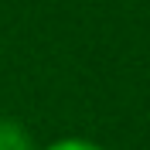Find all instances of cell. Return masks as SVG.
Listing matches in <instances>:
<instances>
[{
	"label": "cell",
	"mask_w": 150,
	"mask_h": 150,
	"mask_svg": "<svg viewBox=\"0 0 150 150\" xmlns=\"http://www.w3.org/2000/svg\"><path fill=\"white\" fill-rule=\"evenodd\" d=\"M0 150H31V140L21 123L0 120Z\"/></svg>",
	"instance_id": "6da1fadb"
},
{
	"label": "cell",
	"mask_w": 150,
	"mask_h": 150,
	"mask_svg": "<svg viewBox=\"0 0 150 150\" xmlns=\"http://www.w3.org/2000/svg\"><path fill=\"white\" fill-rule=\"evenodd\" d=\"M51 150H99V147H92V143H85V140H62Z\"/></svg>",
	"instance_id": "7a4b0ae2"
}]
</instances>
